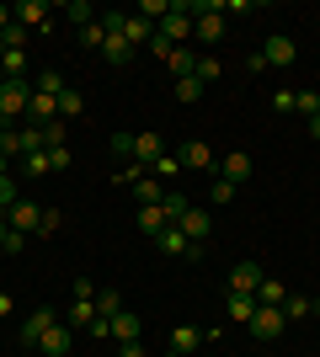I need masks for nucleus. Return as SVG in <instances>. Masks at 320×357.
Returning a JSON list of instances; mask_svg holds the SVG:
<instances>
[{
  "label": "nucleus",
  "instance_id": "de8ad7c7",
  "mask_svg": "<svg viewBox=\"0 0 320 357\" xmlns=\"http://www.w3.org/2000/svg\"><path fill=\"white\" fill-rule=\"evenodd\" d=\"M43 139H48V149H54V144H64V118L43 123Z\"/></svg>",
  "mask_w": 320,
  "mask_h": 357
},
{
  "label": "nucleus",
  "instance_id": "20e7f679",
  "mask_svg": "<svg viewBox=\"0 0 320 357\" xmlns=\"http://www.w3.org/2000/svg\"><path fill=\"white\" fill-rule=\"evenodd\" d=\"M59 320H64L59 310H32V314H27V326H22V347H38L48 331L59 326Z\"/></svg>",
  "mask_w": 320,
  "mask_h": 357
},
{
  "label": "nucleus",
  "instance_id": "09e8293b",
  "mask_svg": "<svg viewBox=\"0 0 320 357\" xmlns=\"http://www.w3.org/2000/svg\"><path fill=\"white\" fill-rule=\"evenodd\" d=\"M150 54H155V59H171V54H176V43H166V38L155 32V38H150Z\"/></svg>",
  "mask_w": 320,
  "mask_h": 357
},
{
  "label": "nucleus",
  "instance_id": "a211bd4d",
  "mask_svg": "<svg viewBox=\"0 0 320 357\" xmlns=\"http://www.w3.org/2000/svg\"><path fill=\"white\" fill-rule=\"evenodd\" d=\"M139 229H144V235H155V240H160V235H166V229H171L166 208H160V203H155V208H139Z\"/></svg>",
  "mask_w": 320,
  "mask_h": 357
},
{
  "label": "nucleus",
  "instance_id": "423d86ee",
  "mask_svg": "<svg viewBox=\"0 0 320 357\" xmlns=\"http://www.w3.org/2000/svg\"><path fill=\"white\" fill-rule=\"evenodd\" d=\"M176 160H182V171H208V165H213V144H203V139H187V144L176 149Z\"/></svg>",
  "mask_w": 320,
  "mask_h": 357
},
{
  "label": "nucleus",
  "instance_id": "603ef678",
  "mask_svg": "<svg viewBox=\"0 0 320 357\" xmlns=\"http://www.w3.org/2000/svg\"><path fill=\"white\" fill-rule=\"evenodd\" d=\"M261 70H267V59H261V48H257V54H245V75H261Z\"/></svg>",
  "mask_w": 320,
  "mask_h": 357
},
{
  "label": "nucleus",
  "instance_id": "7ed1b4c3",
  "mask_svg": "<svg viewBox=\"0 0 320 357\" xmlns=\"http://www.w3.org/2000/svg\"><path fill=\"white\" fill-rule=\"evenodd\" d=\"M283 326H289V314L273 310V304H257V314L245 320V331H251L257 342H277V336H283Z\"/></svg>",
  "mask_w": 320,
  "mask_h": 357
},
{
  "label": "nucleus",
  "instance_id": "5701e85b",
  "mask_svg": "<svg viewBox=\"0 0 320 357\" xmlns=\"http://www.w3.org/2000/svg\"><path fill=\"white\" fill-rule=\"evenodd\" d=\"M0 70H6V80H27V48H6Z\"/></svg>",
  "mask_w": 320,
  "mask_h": 357
},
{
  "label": "nucleus",
  "instance_id": "37998d69",
  "mask_svg": "<svg viewBox=\"0 0 320 357\" xmlns=\"http://www.w3.org/2000/svg\"><path fill=\"white\" fill-rule=\"evenodd\" d=\"M59 224H64V219H59V208H43V224H38V235H43V240H48V235H59Z\"/></svg>",
  "mask_w": 320,
  "mask_h": 357
},
{
  "label": "nucleus",
  "instance_id": "a878e982",
  "mask_svg": "<svg viewBox=\"0 0 320 357\" xmlns=\"http://www.w3.org/2000/svg\"><path fill=\"white\" fill-rule=\"evenodd\" d=\"M160 208H166V219H171V229H176V224L187 219V208H192V197L187 192H166V203H160Z\"/></svg>",
  "mask_w": 320,
  "mask_h": 357
},
{
  "label": "nucleus",
  "instance_id": "c03bdc74",
  "mask_svg": "<svg viewBox=\"0 0 320 357\" xmlns=\"http://www.w3.org/2000/svg\"><path fill=\"white\" fill-rule=\"evenodd\" d=\"M0 38H6V48H22V43H27V27H22V22H11Z\"/></svg>",
  "mask_w": 320,
  "mask_h": 357
},
{
  "label": "nucleus",
  "instance_id": "2f4dec72",
  "mask_svg": "<svg viewBox=\"0 0 320 357\" xmlns=\"http://www.w3.org/2000/svg\"><path fill=\"white\" fill-rule=\"evenodd\" d=\"M283 314H289V320H305V314H315V298L289 294V298H283Z\"/></svg>",
  "mask_w": 320,
  "mask_h": 357
},
{
  "label": "nucleus",
  "instance_id": "f257e3e1",
  "mask_svg": "<svg viewBox=\"0 0 320 357\" xmlns=\"http://www.w3.org/2000/svg\"><path fill=\"white\" fill-rule=\"evenodd\" d=\"M160 38H166V43H176L182 48L187 38H192V0H171V11H166V22H160Z\"/></svg>",
  "mask_w": 320,
  "mask_h": 357
},
{
  "label": "nucleus",
  "instance_id": "9b49d317",
  "mask_svg": "<svg viewBox=\"0 0 320 357\" xmlns=\"http://www.w3.org/2000/svg\"><path fill=\"white\" fill-rule=\"evenodd\" d=\"M166 155V144H160V134H134V160L144 165V171H155V160Z\"/></svg>",
  "mask_w": 320,
  "mask_h": 357
},
{
  "label": "nucleus",
  "instance_id": "473e14b6",
  "mask_svg": "<svg viewBox=\"0 0 320 357\" xmlns=\"http://www.w3.org/2000/svg\"><path fill=\"white\" fill-rule=\"evenodd\" d=\"M294 112H305V118H320V91H294Z\"/></svg>",
  "mask_w": 320,
  "mask_h": 357
},
{
  "label": "nucleus",
  "instance_id": "49530a36",
  "mask_svg": "<svg viewBox=\"0 0 320 357\" xmlns=\"http://www.w3.org/2000/svg\"><path fill=\"white\" fill-rule=\"evenodd\" d=\"M118 310H123V304H118V294H96V314H107V320H112Z\"/></svg>",
  "mask_w": 320,
  "mask_h": 357
},
{
  "label": "nucleus",
  "instance_id": "1a4fd4ad",
  "mask_svg": "<svg viewBox=\"0 0 320 357\" xmlns=\"http://www.w3.org/2000/svg\"><path fill=\"white\" fill-rule=\"evenodd\" d=\"M176 229H182L192 245H208V229H213V224H208V208H198V203H192V208H187V219L176 224Z\"/></svg>",
  "mask_w": 320,
  "mask_h": 357
},
{
  "label": "nucleus",
  "instance_id": "8fccbe9b",
  "mask_svg": "<svg viewBox=\"0 0 320 357\" xmlns=\"http://www.w3.org/2000/svg\"><path fill=\"white\" fill-rule=\"evenodd\" d=\"M267 102H273V112H294V91H273Z\"/></svg>",
  "mask_w": 320,
  "mask_h": 357
},
{
  "label": "nucleus",
  "instance_id": "4468645a",
  "mask_svg": "<svg viewBox=\"0 0 320 357\" xmlns=\"http://www.w3.org/2000/svg\"><path fill=\"white\" fill-rule=\"evenodd\" d=\"M107 331L118 336V347H123V342H139V336H144L139 314H128V310H118V314H112V320H107Z\"/></svg>",
  "mask_w": 320,
  "mask_h": 357
},
{
  "label": "nucleus",
  "instance_id": "bb28decb",
  "mask_svg": "<svg viewBox=\"0 0 320 357\" xmlns=\"http://www.w3.org/2000/svg\"><path fill=\"white\" fill-rule=\"evenodd\" d=\"M91 320H96V298H75L64 314V326H91Z\"/></svg>",
  "mask_w": 320,
  "mask_h": 357
},
{
  "label": "nucleus",
  "instance_id": "412c9836",
  "mask_svg": "<svg viewBox=\"0 0 320 357\" xmlns=\"http://www.w3.org/2000/svg\"><path fill=\"white\" fill-rule=\"evenodd\" d=\"M22 171H27L32 181L54 176V165H48V149H27V155H22Z\"/></svg>",
  "mask_w": 320,
  "mask_h": 357
},
{
  "label": "nucleus",
  "instance_id": "bf43d9fd",
  "mask_svg": "<svg viewBox=\"0 0 320 357\" xmlns=\"http://www.w3.org/2000/svg\"><path fill=\"white\" fill-rule=\"evenodd\" d=\"M6 171H11V160H6V155H0V176H6Z\"/></svg>",
  "mask_w": 320,
  "mask_h": 357
},
{
  "label": "nucleus",
  "instance_id": "0eeeda50",
  "mask_svg": "<svg viewBox=\"0 0 320 357\" xmlns=\"http://www.w3.org/2000/svg\"><path fill=\"white\" fill-rule=\"evenodd\" d=\"M261 278H267V272L257 267V261H241V267L229 272V294H251L257 298V288H261Z\"/></svg>",
  "mask_w": 320,
  "mask_h": 357
},
{
  "label": "nucleus",
  "instance_id": "f3484780",
  "mask_svg": "<svg viewBox=\"0 0 320 357\" xmlns=\"http://www.w3.org/2000/svg\"><path fill=\"white\" fill-rule=\"evenodd\" d=\"M198 347H203V331H198V326H176V331H171V352L192 357Z\"/></svg>",
  "mask_w": 320,
  "mask_h": 357
},
{
  "label": "nucleus",
  "instance_id": "4d7b16f0",
  "mask_svg": "<svg viewBox=\"0 0 320 357\" xmlns=\"http://www.w3.org/2000/svg\"><path fill=\"white\" fill-rule=\"evenodd\" d=\"M0 314H11V294H0Z\"/></svg>",
  "mask_w": 320,
  "mask_h": 357
},
{
  "label": "nucleus",
  "instance_id": "a18cd8bd",
  "mask_svg": "<svg viewBox=\"0 0 320 357\" xmlns=\"http://www.w3.org/2000/svg\"><path fill=\"white\" fill-rule=\"evenodd\" d=\"M48 165H54V171H70V144H54V149H48Z\"/></svg>",
  "mask_w": 320,
  "mask_h": 357
},
{
  "label": "nucleus",
  "instance_id": "ea45409f",
  "mask_svg": "<svg viewBox=\"0 0 320 357\" xmlns=\"http://www.w3.org/2000/svg\"><path fill=\"white\" fill-rule=\"evenodd\" d=\"M22 149H48V139H43L38 123H22Z\"/></svg>",
  "mask_w": 320,
  "mask_h": 357
},
{
  "label": "nucleus",
  "instance_id": "7c9ffc66",
  "mask_svg": "<svg viewBox=\"0 0 320 357\" xmlns=\"http://www.w3.org/2000/svg\"><path fill=\"white\" fill-rule=\"evenodd\" d=\"M32 91H38V96H59V91H64V75L59 70H43L38 80H32Z\"/></svg>",
  "mask_w": 320,
  "mask_h": 357
},
{
  "label": "nucleus",
  "instance_id": "f8f14e48",
  "mask_svg": "<svg viewBox=\"0 0 320 357\" xmlns=\"http://www.w3.org/2000/svg\"><path fill=\"white\" fill-rule=\"evenodd\" d=\"M54 118H59V96H38V91H32L27 118H22V123H38V128H43V123H54Z\"/></svg>",
  "mask_w": 320,
  "mask_h": 357
},
{
  "label": "nucleus",
  "instance_id": "aec40b11",
  "mask_svg": "<svg viewBox=\"0 0 320 357\" xmlns=\"http://www.w3.org/2000/svg\"><path fill=\"white\" fill-rule=\"evenodd\" d=\"M38 352H48V357H64V352H70V326L59 320V326H54V331L43 336V342H38Z\"/></svg>",
  "mask_w": 320,
  "mask_h": 357
},
{
  "label": "nucleus",
  "instance_id": "6e6d98bb",
  "mask_svg": "<svg viewBox=\"0 0 320 357\" xmlns=\"http://www.w3.org/2000/svg\"><path fill=\"white\" fill-rule=\"evenodd\" d=\"M11 22H16V11H11V6H0V32L11 27Z\"/></svg>",
  "mask_w": 320,
  "mask_h": 357
},
{
  "label": "nucleus",
  "instance_id": "9d476101",
  "mask_svg": "<svg viewBox=\"0 0 320 357\" xmlns=\"http://www.w3.org/2000/svg\"><path fill=\"white\" fill-rule=\"evenodd\" d=\"M6 219H11V229H22V235H38V224H43V208H38V203H32V197H22V203H16L11 213H6Z\"/></svg>",
  "mask_w": 320,
  "mask_h": 357
},
{
  "label": "nucleus",
  "instance_id": "5fc2aeb1",
  "mask_svg": "<svg viewBox=\"0 0 320 357\" xmlns=\"http://www.w3.org/2000/svg\"><path fill=\"white\" fill-rule=\"evenodd\" d=\"M6 235H11V219H6V208H0V251H6Z\"/></svg>",
  "mask_w": 320,
  "mask_h": 357
},
{
  "label": "nucleus",
  "instance_id": "680f3d73",
  "mask_svg": "<svg viewBox=\"0 0 320 357\" xmlns=\"http://www.w3.org/2000/svg\"><path fill=\"white\" fill-rule=\"evenodd\" d=\"M0 86H6V70H0Z\"/></svg>",
  "mask_w": 320,
  "mask_h": 357
},
{
  "label": "nucleus",
  "instance_id": "72a5a7b5",
  "mask_svg": "<svg viewBox=\"0 0 320 357\" xmlns=\"http://www.w3.org/2000/svg\"><path fill=\"white\" fill-rule=\"evenodd\" d=\"M166 11H171V0H139V16H144V22H155V27L166 22Z\"/></svg>",
  "mask_w": 320,
  "mask_h": 357
},
{
  "label": "nucleus",
  "instance_id": "3c124183",
  "mask_svg": "<svg viewBox=\"0 0 320 357\" xmlns=\"http://www.w3.org/2000/svg\"><path fill=\"white\" fill-rule=\"evenodd\" d=\"M22 245H27V235H22V229H11V235H6V256H16Z\"/></svg>",
  "mask_w": 320,
  "mask_h": 357
},
{
  "label": "nucleus",
  "instance_id": "6ab92c4d",
  "mask_svg": "<svg viewBox=\"0 0 320 357\" xmlns=\"http://www.w3.org/2000/svg\"><path fill=\"white\" fill-rule=\"evenodd\" d=\"M224 314L235 320V326H245V320L257 314V298H251V294H229V298H224Z\"/></svg>",
  "mask_w": 320,
  "mask_h": 357
},
{
  "label": "nucleus",
  "instance_id": "79ce46f5",
  "mask_svg": "<svg viewBox=\"0 0 320 357\" xmlns=\"http://www.w3.org/2000/svg\"><path fill=\"white\" fill-rule=\"evenodd\" d=\"M80 43H86V48H96V54H102V43H107L102 22H91V27H80Z\"/></svg>",
  "mask_w": 320,
  "mask_h": 357
},
{
  "label": "nucleus",
  "instance_id": "e433bc0d",
  "mask_svg": "<svg viewBox=\"0 0 320 357\" xmlns=\"http://www.w3.org/2000/svg\"><path fill=\"white\" fill-rule=\"evenodd\" d=\"M198 96H203V80H198V75L176 80V102H198Z\"/></svg>",
  "mask_w": 320,
  "mask_h": 357
},
{
  "label": "nucleus",
  "instance_id": "c85d7f7f",
  "mask_svg": "<svg viewBox=\"0 0 320 357\" xmlns=\"http://www.w3.org/2000/svg\"><path fill=\"white\" fill-rule=\"evenodd\" d=\"M43 16H48V6H43V0H22V6H16V22H22V27H38Z\"/></svg>",
  "mask_w": 320,
  "mask_h": 357
},
{
  "label": "nucleus",
  "instance_id": "58836bf2",
  "mask_svg": "<svg viewBox=\"0 0 320 357\" xmlns=\"http://www.w3.org/2000/svg\"><path fill=\"white\" fill-rule=\"evenodd\" d=\"M107 144H112V155H118L123 165L134 160V134H112V139H107Z\"/></svg>",
  "mask_w": 320,
  "mask_h": 357
},
{
  "label": "nucleus",
  "instance_id": "2eb2a0df",
  "mask_svg": "<svg viewBox=\"0 0 320 357\" xmlns=\"http://www.w3.org/2000/svg\"><path fill=\"white\" fill-rule=\"evenodd\" d=\"M219 176L241 187V181L251 176V155H245V149H229V155H224V165H219Z\"/></svg>",
  "mask_w": 320,
  "mask_h": 357
},
{
  "label": "nucleus",
  "instance_id": "dca6fc26",
  "mask_svg": "<svg viewBox=\"0 0 320 357\" xmlns=\"http://www.w3.org/2000/svg\"><path fill=\"white\" fill-rule=\"evenodd\" d=\"M134 197H139V208L166 203V187H160V176H139V181H134Z\"/></svg>",
  "mask_w": 320,
  "mask_h": 357
},
{
  "label": "nucleus",
  "instance_id": "6e6552de",
  "mask_svg": "<svg viewBox=\"0 0 320 357\" xmlns=\"http://www.w3.org/2000/svg\"><path fill=\"white\" fill-rule=\"evenodd\" d=\"M160 251H166V256H176V261H198V256H203V245H192V240H187L182 229H166V235H160Z\"/></svg>",
  "mask_w": 320,
  "mask_h": 357
},
{
  "label": "nucleus",
  "instance_id": "f03ea898",
  "mask_svg": "<svg viewBox=\"0 0 320 357\" xmlns=\"http://www.w3.org/2000/svg\"><path fill=\"white\" fill-rule=\"evenodd\" d=\"M27 102H32V80H6L0 86V123L27 118Z\"/></svg>",
  "mask_w": 320,
  "mask_h": 357
},
{
  "label": "nucleus",
  "instance_id": "4c0bfd02",
  "mask_svg": "<svg viewBox=\"0 0 320 357\" xmlns=\"http://www.w3.org/2000/svg\"><path fill=\"white\" fill-rule=\"evenodd\" d=\"M16 203H22V187H16V181H11V176H0V208L11 213V208H16Z\"/></svg>",
  "mask_w": 320,
  "mask_h": 357
},
{
  "label": "nucleus",
  "instance_id": "052dcab7",
  "mask_svg": "<svg viewBox=\"0 0 320 357\" xmlns=\"http://www.w3.org/2000/svg\"><path fill=\"white\" fill-rule=\"evenodd\" d=\"M0 59H6V38H0Z\"/></svg>",
  "mask_w": 320,
  "mask_h": 357
},
{
  "label": "nucleus",
  "instance_id": "39448f33",
  "mask_svg": "<svg viewBox=\"0 0 320 357\" xmlns=\"http://www.w3.org/2000/svg\"><path fill=\"white\" fill-rule=\"evenodd\" d=\"M261 59H267V70H273V64H294V59H299V48H294L289 32H273V38L261 43Z\"/></svg>",
  "mask_w": 320,
  "mask_h": 357
},
{
  "label": "nucleus",
  "instance_id": "e2e57ef3",
  "mask_svg": "<svg viewBox=\"0 0 320 357\" xmlns=\"http://www.w3.org/2000/svg\"><path fill=\"white\" fill-rule=\"evenodd\" d=\"M166 357H182V352H166Z\"/></svg>",
  "mask_w": 320,
  "mask_h": 357
},
{
  "label": "nucleus",
  "instance_id": "864d4df0",
  "mask_svg": "<svg viewBox=\"0 0 320 357\" xmlns=\"http://www.w3.org/2000/svg\"><path fill=\"white\" fill-rule=\"evenodd\" d=\"M118 357H144V342H123V347H118Z\"/></svg>",
  "mask_w": 320,
  "mask_h": 357
},
{
  "label": "nucleus",
  "instance_id": "ddd939ff",
  "mask_svg": "<svg viewBox=\"0 0 320 357\" xmlns=\"http://www.w3.org/2000/svg\"><path fill=\"white\" fill-rule=\"evenodd\" d=\"M123 38H128V48H150V38H155V22H144L139 11H128V22H123Z\"/></svg>",
  "mask_w": 320,
  "mask_h": 357
},
{
  "label": "nucleus",
  "instance_id": "13d9d810",
  "mask_svg": "<svg viewBox=\"0 0 320 357\" xmlns=\"http://www.w3.org/2000/svg\"><path fill=\"white\" fill-rule=\"evenodd\" d=\"M310 134H315V139H320V118H310Z\"/></svg>",
  "mask_w": 320,
  "mask_h": 357
},
{
  "label": "nucleus",
  "instance_id": "cd10ccee",
  "mask_svg": "<svg viewBox=\"0 0 320 357\" xmlns=\"http://www.w3.org/2000/svg\"><path fill=\"white\" fill-rule=\"evenodd\" d=\"M80 112H86V102H80V91H75V86H64V91H59V118L70 123V118H80Z\"/></svg>",
  "mask_w": 320,
  "mask_h": 357
},
{
  "label": "nucleus",
  "instance_id": "393cba45",
  "mask_svg": "<svg viewBox=\"0 0 320 357\" xmlns=\"http://www.w3.org/2000/svg\"><path fill=\"white\" fill-rule=\"evenodd\" d=\"M283 298H289V288L277 283V278H261V288H257V304H273V310H283Z\"/></svg>",
  "mask_w": 320,
  "mask_h": 357
},
{
  "label": "nucleus",
  "instance_id": "4be33fe9",
  "mask_svg": "<svg viewBox=\"0 0 320 357\" xmlns=\"http://www.w3.org/2000/svg\"><path fill=\"white\" fill-rule=\"evenodd\" d=\"M134 54H139V48H128V38H123V32H118V38H107V43H102V59H107V64H128V59H134Z\"/></svg>",
  "mask_w": 320,
  "mask_h": 357
},
{
  "label": "nucleus",
  "instance_id": "f704fd0d",
  "mask_svg": "<svg viewBox=\"0 0 320 357\" xmlns=\"http://www.w3.org/2000/svg\"><path fill=\"white\" fill-rule=\"evenodd\" d=\"M150 176H160V181H176V176H182V160H176V155H160Z\"/></svg>",
  "mask_w": 320,
  "mask_h": 357
},
{
  "label": "nucleus",
  "instance_id": "b1692460",
  "mask_svg": "<svg viewBox=\"0 0 320 357\" xmlns=\"http://www.w3.org/2000/svg\"><path fill=\"white\" fill-rule=\"evenodd\" d=\"M166 64H171V75H176V80H187V75L198 70V54H192V48L182 43V48H176V54H171V59H166Z\"/></svg>",
  "mask_w": 320,
  "mask_h": 357
},
{
  "label": "nucleus",
  "instance_id": "a19ab883",
  "mask_svg": "<svg viewBox=\"0 0 320 357\" xmlns=\"http://www.w3.org/2000/svg\"><path fill=\"white\" fill-rule=\"evenodd\" d=\"M192 75H198L203 86H213V80L224 75V64H219V59H198V70H192Z\"/></svg>",
  "mask_w": 320,
  "mask_h": 357
},
{
  "label": "nucleus",
  "instance_id": "c9c22d12",
  "mask_svg": "<svg viewBox=\"0 0 320 357\" xmlns=\"http://www.w3.org/2000/svg\"><path fill=\"white\" fill-rule=\"evenodd\" d=\"M229 197H235V181H224V176H213V187H208V203H213V208H224Z\"/></svg>",
  "mask_w": 320,
  "mask_h": 357
},
{
  "label": "nucleus",
  "instance_id": "c756f323",
  "mask_svg": "<svg viewBox=\"0 0 320 357\" xmlns=\"http://www.w3.org/2000/svg\"><path fill=\"white\" fill-rule=\"evenodd\" d=\"M0 155H6V160H11V155H27V149H22V128L0 123Z\"/></svg>",
  "mask_w": 320,
  "mask_h": 357
}]
</instances>
